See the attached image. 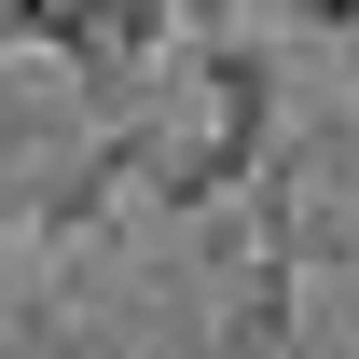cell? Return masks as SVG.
<instances>
[{
	"instance_id": "obj_3",
	"label": "cell",
	"mask_w": 359,
	"mask_h": 359,
	"mask_svg": "<svg viewBox=\"0 0 359 359\" xmlns=\"http://www.w3.org/2000/svg\"><path fill=\"white\" fill-rule=\"evenodd\" d=\"M69 28H83V0H0V42H42V55H69Z\"/></svg>"
},
{
	"instance_id": "obj_4",
	"label": "cell",
	"mask_w": 359,
	"mask_h": 359,
	"mask_svg": "<svg viewBox=\"0 0 359 359\" xmlns=\"http://www.w3.org/2000/svg\"><path fill=\"white\" fill-rule=\"evenodd\" d=\"M180 14H194V42H222V28H235V0H180Z\"/></svg>"
},
{
	"instance_id": "obj_2",
	"label": "cell",
	"mask_w": 359,
	"mask_h": 359,
	"mask_svg": "<svg viewBox=\"0 0 359 359\" xmlns=\"http://www.w3.org/2000/svg\"><path fill=\"white\" fill-rule=\"evenodd\" d=\"M166 28H180V0H83V28H69V69H83V97L138 83V69L166 55Z\"/></svg>"
},
{
	"instance_id": "obj_1",
	"label": "cell",
	"mask_w": 359,
	"mask_h": 359,
	"mask_svg": "<svg viewBox=\"0 0 359 359\" xmlns=\"http://www.w3.org/2000/svg\"><path fill=\"white\" fill-rule=\"evenodd\" d=\"M152 152H166V125H152V111H125V125L97 138L83 166H55V180H42V208H28V235H42V249L97 235V222H111V208L138 194V180H152Z\"/></svg>"
}]
</instances>
